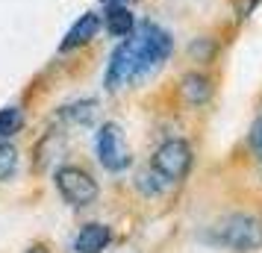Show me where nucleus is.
Listing matches in <instances>:
<instances>
[{"mask_svg": "<svg viewBox=\"0 0 262 253\" xmlns=\"http://www.w3.org/2000/svg\"><path fill=\"white\" fill-rule=\"evenodd\" d=\"M147 74H154V68L147 65L144 50L139 44V36L133 30V36H127L118 48L112 50V56L106 62V74H103V85H106V91H118L124 85L144 80Z\"/></svg>", "mask_w": 262, "mask_h": 253, "instance_id": "f257e3e1", "label": "nucleus"}, {"mask_svg": "<svg viewBox=\"0 0 262 253\" xmlns=\"http://www.w3.org/2000/svg\"><path fill=\"white\" fill-rule=\"evenodd\" d=\"M209 239L233 253H256L262 247V218L253 212L224 215L212 227Z\"/></svg>", "mask_w": 262, "mask_h": 253, "instance_id": "f03ea898", "label": "nucleus"}, {"mask_svg": "<svg viewBox=\"0 0 262 253\" xmlns=\"http://www.w3.org/2000/svg\"><path fill=\"white\" fill-rule=\"evenodd\" d=\"M53 186L62 200L74 209H85V206L97 203V197H100L97 180L80 165H59L53 174Z\"/></svg>", "mask_w": 262, "mask_h": 253, "instance_id": "7ed1b4c3", "label": "nucleus"}, {"mask_svg": "<svg viewBox=\"0 0 262 253\" xmlns=\"http://www.w3.org/2000/svg\"><path fill=\"white\" fill-rule=\"evenodd\" d=\"M191 162H194V153H191V145L183 142V139H168L156 147V153L150 156V168L168 180L171 186L180 180H186L191 171Z\"/></svg>", "mask_w": 262, "mask_h": 253, "instance_id": "20e7f679", "label": "nucleus"}, {"mask_svg": "<svg viewBox=\"0 0 262 253\" xmlns=\"http://www.w3.org/2000/svg\"><path fill=\"white\" fill-rule=\"evenodd\" d=\"M95 153H97V162L106 171H112V174L127 171L130 162H133L130 147L124 142V130H121L115 121L100 124V130H97V135H95Z\"/></svg>", "mask_w": 262, "mask_h": 253, "instance_id": "39448f33", "label": "nucleus"}, {"mask_svg": "<svg viewBox=\"0 0 262 253\" xmlns=\"http://www.w3.org/2000/svg\"><path fill=\"white\" fill-rule=\"evenodd\" d=\"M136 36H139V44L144 50V59L150 62V68H159L162 62L171 56V50H174V38L168 30H162L159 24L154 21H142V24H136Z\"/></svg>", "mask_w": 262, "mask_h": 253, "instance_id": "423d86ee", "label": "nucleus"}, {"mask_svg": "<svg viewBox=\"0 0 262 253\" xmlns=\"http://www.w3.org/2000/svg\"><path fill=\"white\" fill-rule=\"evenodd\" d=\"M100 27H103V21H100V12H83L77 21L71 24V30L65 33V38L59 41V53H68V50H77V48H85L89 41H95L97 33H100Z\"/></svg>", "mask_w": 262, "mask_h": 253, "instance_id": "0eeeda50", "label": "nucleus"}, {"mask_svg": "<svg viewBox=\"0 0 262 253\" xmlns=\"http://www.w3.org/2000/svg\"><path fill=\"white\" fill-rule=\"evenodd\" d=\"M109 244H112V227L109 224H100V221H89L77 233L74 250L77 253H103Z\"/></svg>", "mask_w": 262, "mask_h": 253, "instance_id": "6e6552de", "label": "nucleus"}, {"mask_svg": "<svg viewBox=\"0 0 262 253\" xmlns=\"http://www.w3.org/2000/svg\"><path fill=\"white\" fill-rule=\"evenodd\" d=\"M180 97H183L189 106H203V103H209V97H212V80L201 71L183 74V80H180Z\"/></svg>", "mask_w": 262, "mask_h": 253, "instance_id": "1a4fd4ad", "label": "nucleus"}, {"mask_svg": "<svg viewBox=\"0 0 262 253\" xmlns=\"http://www.w3.org/2000/svg\"><path fill=\"white\" fill-rule=\"evenodd\" d=\"M100 21H103L109 36H115V38H127L136 30V18H133V12L124 3H109L106 12L100 15Z\"/></svg>", "mask_w": 262, "mask_h": 253, "instance_id": "9d476101", "label": "nucleus"}, {"mask_svg": "<svg viewBox=\"0 0 262 253\" xmlns=\"http://www.w3.org/2000/svg\"><path fill=\"white\" fill-rule=\"evenodd\" d=\"M95 115H97V100H74V103L59 109V118L65 121V124H74V127L92 124Z\"/></svg>", "mask_w": 262, "mask_h": 253, "instance_id": "9b49d317", "label": "nucleus"}, {"mask_svg": "<svg viewBox=\"0 0 262 253\" xmlns=\"http://www.w3.org/2000/svg\"><path fill=\"white\" fill-rule=\"evenodd\" d=\"M24 127V109L21 106H3L0 109V142H9Z\"/></svg>", "mask_w": 262, "mask_h": 253, "instance_id": "f8f14e48", "label": "nucleus"}, {"mask_svg": "<svg viewBox=\"0 0 262 253\" xmlns=\"http://www.w3.org/2000/svg\"><path fill=\"white\" fill-rule=\"evenodd\" d=\"M168 186H171V182L162 180V177H159V174H156L154 168H144L142 174L136 177V189H139V192H142L144 197H156V194L165 192Z\"/></svg>", "mask_w": 262, "mask_h": 253, "instance_id": "ddd939ff", "label": "nucleus"}, {"mask_svg": "<svg viewBox=\"0 0 262 253\" xmlns=\"http://www.w3.org/2000/svg\"><path fill=\"white\" fill-rule=\"evenodd\" d=\"M18 171V147L9 142H0V182L12 180Z\"/></svg>", "mask_w": 262, "mask_h": 253, "instance_id": "4468645a", "label": "nucleus"}, {"mask_svg": "<svg viewBox=\"0 0 262 253\" xmlns=\"http://www.w3.org/2000/svg\"><path fill=\"white\" fill-rule=\"evenodd\" d=\"M248 142H250V150H253V153H256V159H259V156H262V115H259L256 121H253Z\"/></svg>", "mask_w": 262, "mask_h": 253, "instance_id": "2eb2a0df", "label": "nucleus"}, {"mask_svg": "<svg viewBox=\"0 0 262 253\" xmlns=\"http://www.w3.org/2000/svg\"><path fill=\"white\" fill-rule=\"evenodd\" d=\"M24 253H50V244H48V241H33Z\"/></svg>", "mask_w": 262, "mask_h": 253, "instance_id": "dca6fc26", "label": "nucleus"}, {"mask_svg": "<svg viewBox=\"0 0 262 253\" xmlns=\"http://www.w3.org/2000/svg\"><path fill=\"white\" fill-rule=\"evenodd\" d=\"M103 3H106V6H109V3H124V0H103Z\"/></svg>", "mask_w": 262, "mask_h": 253, "instance_id": "f3484780", "label": "nucleus"}, {"mask_svg": "<svg viewBox=\"0 0 262 253\" xmlns=\"http://www.w3.org/2000/svg\"><path fill=\"white\" fill-rule=\"evenodd\" d=\"M259 174H262V156H259Z\"/></svg>", "mask_w": 262, "mask_h": 253, "instance_id": "a211bd4d", "label": "nucleus"}]
</instances>
